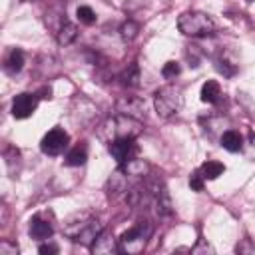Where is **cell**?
I'll return each mask as SVG.
<instances>
[{
  "label": "cell",
  "mask_w": 255,
  "mask_h": 255,
  "mask_svg": "<svg viewBox=\"0 0 255 255\" xmlns=\"http://www.w3.org/2000/svg\"><path fill=\"white\" fill-rule=\"evenodd\" d=\"M22 68H24V52L18 50V48L10 50L8 56H6V60H4V72L8 76H16Z\"/></svg>",
  "instance_id": "5bb4252c"
},
{
  "label": "cell",
  "mask_w": 255,
  "mask_h": 255,
  "mask_svg": "<svg viewBox=\"0 0 255 255\" xmlns=\"http://www.w3.org/2000/svg\"><path fill=\"white\" fill-rule=\"evenodd\" d=\"M137 143L133 137H124V139H114L108 143V151L110 155L118 161V163H126L128 159L137 155Z\"/></svg>",
  "instance_id": "52a82bcc"
},
{
  "label": "cell",
  "mask_w": 255,
  "mask_h": 255,
  "mask_svg": "<svg viewBox=\"0 0 255 255\" xmlns=\"http://www.w3.org/2000/svg\"><path fill=\"white\" fill-rule=\"evenodd\" d=\"M179 72H181V68H179L177 62H167V64H163V68H161V76H163L165 80H173L175 76H179Z\"/></svg>",
  "instance_id": "484cf974"
},
{
  "label": "cell",
  "mask_w": 255,
  "mask_h": 255,
  "mask_svg": "<svg viewBox=\"0 0 255 255\" xmlns=\"http://www.w3.org/2000/svg\"><path fill=\"white\" fill-rule=\"evenodd\" d=\"M177 30L191 38H205L215 32V22L205 12L187 10L177 18Z\"/></svg>",
  "instance_id": "3957f363"
},
{
  "label": "cell",
  "mask_w": 255,
  "mask_h": 255,
  "mask_svg": "<svg viewBox=\"0 0 255 255\" xmlns=\"http://www.w3.org/2000/svg\"><path fill=\"white\" fill-rule=\"evenodd\" d=\"M235 251H237V253H255V245H253L249 239H243V241L235 247Z\"/></svg>",
  "instance_id": "f1b7e54d"
},
{
  "label": "cell",
  "mask_w": 255,
  "mask_h": 255,
  "mask_svg": "<svg viewBox=\"0 0 255 255\" xmlns=\"http://www.w3.org/2000/svg\"><path fill=\"white\" fill-rule=\"evenodd\" d=\"M76 38H78V28L72 22H64L60 26V30L56 32V40H58L60 46H70Z\"/></svg>",
  "instance_id": "ac0fdd59"
},
{
  "label": "cell",
  "mask_w": 255,
  "mask_h": 255,
  "mask_svg": "<svg viewBox=\"0 0 255 255\" xmlns=\"http://www.w3.org/2000/svg\"><path fill=\"white\" fill-rule=\"evenodd\" d=\"M137 32H139V26H137L135 22H131V20L124 22L122 28H120V36H122L124 42H131V40L137 36Z\"/></svg>",
  "instance_id": "603a6c76"
},
{
  "label": "cell",
  "mask_w": 255,
  "mask_h": 255,
  "mask_svg": "<svg viewBox=\"0 0 255 255\" xmlns=\"http://www.w3.org/2000/svg\"><path fill=\"white\" fill-rule=\"evenodd\" d=\"M76 16H78V20H80L82 24H86V26H92V24L96 22V12H94L90 6H78Z\"/></svg>",
  "instance_id": "cb8c5ba5"
},
{
  "label": "cell",
  "mask_w": 255,
  "mask_h": 255,
  "mask_svg": "<svg viewBox=\"0 0 255 255\" xmlns=\"http://www.w3.org/2000/svg\"><path fill=\"white\" fill-rule=\"evenodd\" d=\"M199 96H201V102H205V104H217L221 100V86H219V82L207 80L201 86V94Z\"/></svg>",
  "instance_id": "e0dca14e"
},
{
  "label": "cell",
  "mask_w": 255,
  "mask_h": 255,
  "mask_svg": "<svg viewBox=\"0 0 255 255\" xmlns=\"http://www.w3.org/2000/svg\"><path fill=\"white\" fill-rule=\"evenodd\" d=\"M143 131V124L137 118L126 116V114H116L108 120H104L98 128V137L106 143L114 139H124V137H137Z\"/></svg>",
  "instance_id": "7a4b0ae2"
},
{
  "label": "cell",
  "mask_w": 255,
  "mask_h": 255,
  "mask_svg": "<svg viewBox=\"0 0 255 255\" xmlns=\"http://www.w3.org/2000/svg\"><path fill=\"white\" fill-rule=\"evenodd\" d=\"M0 255H18V247L12 245L10 241H2L0 243Z\"/></svg>",
  "instance_id": "4316f807"
},
{
  "label": "cell",
  "mask_w": 255,
  "mask_h": 255,
  "mask_svg": "<svg viewBox=\"0 0 255 255\" xmlns=\"http://www.w3.org/2000/svg\"><path fill=\"white\" fill-rule=\"evenodd\" d=\"M120 167L129 175V177H145L147 173H149V163L145 161V159H141V157H131V159H128L126 163H120Z\"/></svg>",
  "instance_id": "4fadbf2b"
},
{
  "label": "cell",
  "mask_w": 255,
  "mask_h": 255,
  "mask_svg": "<svg viewBox=\"0 0 255 255\" xmlns=\"http://www.w3.org/2000/svg\"><path fill=\"white\" fill-rule=\"evenodd\" d=\"M153 233V225L143 219V221H137L131 229L124 231L122 237H120V251L122 253H128V255H137L141 253L145 247H147V241Z\"/></svg>",
  "instance_id": "277c9868"
},
{
  "label": "cell",
  "mask_w": 255,
  "mask_h": 255,
  "mask_svg": "<svg viewBox=\"0 0 255 255\" xmlns=\"http://www.w3.org/2000/svg\"><path fill=\"white\" fill-rule=\"evenodd\" d=\"M122 84L128 86V88H137L139 86V66L135 62H131L124 74H122Z\"/></svg>",
  "instance_id": "44dd1931"
},
{
  "label": "cell",
  "mask_w": 255,
  "mask_h": 255,
  "mask_svg": "<svg viewBox=\"0 0 255 255\" xmlns=\"http://www.w3.org/2000/svg\"><path fill=\"white\" fill-rule=\"evenodd\" d=\"M90 251H92L94 255H114V253L120 251V239H116L110 231L104 229V231L96 237V241L90 245Z\"/></svg>",
  "instance_id": "9c48e42d"
},
{
  "label": "cell",
  "mask_w": 255,
  "mask_h": 255,
  "mask_svg": "<svg viewBox=\"0 0 255 255\" xmlns=\"http://www.w3.org/2000/svg\"><path fill=\"white\" fill-rule=\"evenodd\" d=\"M118 112L139 120L145 114V104L135 96H124V98L118 100Z\"/></svg>",
  "instance_id": "8fae6325"
},
{
  "label": "cell",
  "mask_w": 255,
  "mask_h": 255,
  "mask_svg": "<svg viewBox=\"0 0 255 255\" xmlns=\"http://www.w3.org/2000/svg\"><path fill=\"white\" fill-rule=\"evenodd\" d=\"M128 179H129V175L122 169V167H118L112 175H110V179H108V191H110V195H118V193H126L128 189H129V183H128Z\"/></svg>",
  "instance_id": "7c38bea8"
},
{
  "label": "cell",
  "mask_w": 255,
  "mask_h": 255,
  "mask_svg": "<svg viewBox=\"0 0 255 255\" xmlns=\"http://www.w3.org/2000/svg\"><path fill=\"white\" fill-rule=\"evenodd\" d=\"M183 106V94L177 86H161L153 94V108L159 118H171L175 116Z\"/></svg>",
  "instance_id": "5b68a950"
},
{
  "label": "cell",
  "mask_w": 255,
  "mask_h": 255,
  "mask_svg": "<svg viewBox=\"0 0 255 255\" xmlns=\"http://www.w3.org/2000/svg\"><path fill=\"white\" fill-rule=\"evenodd\" d=\"M86 159H88V143H86V141H80V143H76V145L68 151V155H66V165H70V167H80V165L86 163Z\"/></svg>",
  "instance_id": "9a60e30c"
},
{
  "label": "cell",
  "mask_w": 255,
  "mask_h": 255,
  "mask_svg": "<svg viewBox=\"0 0 255 255\" xmlns=\"http://www.w3.org/2000/svg\"><path fill=\"white\" fill-rule=\"evenodd\" d=\"M249 2H251V0H249Z\"/></svg>",
  "instance_id": "f546056e"
},
{
  "label": "cell",
  "mask_w": 255,
  "mask_h": 255,
  "mask_svg": "<svg viewBox=\"0 0 255 255\" xmlns=\"http://www.w3.org/2000/svg\"><path fill=\"white\" fill-rule=\"evenodd\" d=\"M221 145H223V149H227L231 153H237V151L243 149V137H241L239 131L227 129V131L221 133Z\"/></svg>",
  "instance_id": "2e32d148"
},
{
  "label": "cell",
  "mask_w": 255,
  "mask_h": 255,
  "mask_svg": "<svg viewBox=\"0 0 255 255\" xmlns=\"http://www.w3.org/2000/svg\"><path fill=\"white\" fill-rule=\"evenodd\" d=\"M215 70L219 74H223L225 78H233L237 74V64L233 60L227 58V54H221L217 60H215Z\"/></svg>",
  "instance_id": "ffe728a7"
},
{
  "label": "cell",
  "mask_w": 255,
  "mask_h": 255,
  "mask_svg": "<svg viewBox=\"0 0 255 255\" xmlns=\"http://www.w3.org/2000/svg\"><path fill=\"white\" fill-rule=\"evenodd\" d=\"M62 229H64V235L70 237L74 243H82L90 247L96 241V237L104 231V225L90 211H78L64 221Z\"/></svg>",
  "instance_id": "6da1fadb"
},
{
  "label": "cell",
  "mask_w": 255,
  "mask_h": 255,
  "mask_svg": "<svg viewBox=\"0 0 255 255\" xmlns=\"http://www.w3.org/2000/svg\"><path fill=\"white\" fill-rule=\"evenodd\" d=\"M199 169H201V173H203V177H205V179H217V177L225 171V165H223L221 161L207 159Z\"/></svg>",
  "instance_id": "7402d4cb"
},
{
  "label": "cell",
  "mask_w": 255,
  "mask_h": 255,
  "mask_svg": "<svg viewBox=\"0 0 255 255\" xmlns=\"http://www.w3.org/2000/svg\"><path fill=\"white\" fill-rule=\"evenodd\" d=\"M30 237L32 239H38V241H46L48 237H52V233H54V225H52V221L50 219H46L44 215H34L32 219H30Z\"/></svg>",
  "instance_id": "30bf717a"
},
{
  "label": "cell",
  "mask_w": 255,
  "mask_h": 255,
  "mask_svg": "<svg viewBox=\"0 0 255 255\" xmlns=\"http://www.w3.org/2000/svg\"><path fill=\"white\" fill-rule=\"evenodd\" d=\"M203 185H205V177L201 173V169H195L191 175H189V187L193 191H203Z\"/></svg>",
  "instance_id": "d4e9b609"
},
{
  "label": "cell",
  "mask_w": 255,
  "mask_h": 255,
  "mask_svg": "<svg viewBox=\"0 0 255 255\" xmlns=\"http://www.w3.org/2000/svg\"><path fill=\"white\" fill-rule=\"evenodd\" d=\"M38 108V94L22 92L12 100V116L16 120H26L30 118Z\"/></svg>",
  "instance_id": "ba28073f"
},
{
  "label": "cell",
  "mask_w": 255,
  "mask_h": 255,
  "mask_svg": "<svg viewBox=\"0 0 255 255\" xmlns=\"http://www.w3.org/2000/svg\"><path fill=\"white\" fill-rule=\"evenodd\" d=\"M38 251H40L42 255H56V253L60 251V247H58L56 243H42V245L38 247Z\"/></svg>",
  "instance_id": "83f0119b"
},
{
  "label": "cell",
  "mask_w": 255,
  "mask_h": 255,
  "mask_svg": "<svg viewBox=\"0 0 255 255\" xmlns=\"http://www.w3.org/2000/svg\"><path fill=\"white\" fill-rule=\"evenodd\" d=\"M153 201H155V211L159 215H171V199H169V193L163 185L153 195Z\"/></svg>",
  "instance_id": "d6986e66"
},
{
  "label": "cell",
  "mask_w": 255,
  "mask_h": 255,
  "mask_svg": "<svg viewBox=\"0 0 255 255\" xmlns=\"http://www.w3.org/2000/svg\"><path fill=\"white\" fill-rule=\"evenodd\" d=\"M70 135L68 131H64V128H52L40 141V149L46 155H60L66 147H68Z\"/></svg>",
  "instance_id": "8992f818"
}]
</instances>
